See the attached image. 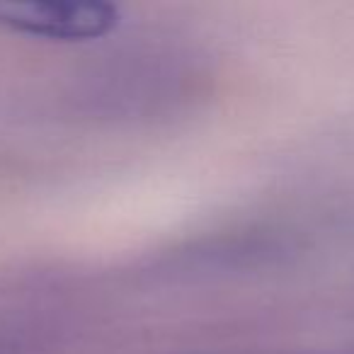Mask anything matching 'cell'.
Wrapping results in <instances>:
<instances>
[{"label":"cell","mask_w":354,"mask_h":354,"mask_svg":"<svg viewBox=\"0 0 354 354\" xmlns=\"http://www.w3.org/2000/svg\"><path fill=\"white\" fill-rule=\"evenodd\" d=\"M122 10L104 0H0V27L49 41H88L109 35Z\"/></svg>","instance_id":"6da1fadb"}]
</instances>
